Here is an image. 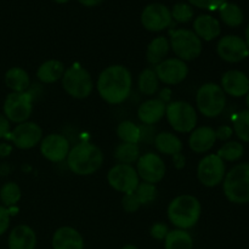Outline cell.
<instances>
[{
  "label": "cell",
  "mask_w": 249,
  "mask_h": 249,
  "mask_svg": "<svg viewBox=\"0 0 249 249\" xmlns=\"http://www.w3.org/2000/svg\"><path fill=\"white\" fill-rule=\"evenodd\" d=\"M134 192L138 196L141 206L152 203L157 197V187H156V185L148 184V182H140Z\"/></svg>",
  "instance_id": "d590c367"
},
{
  "label": "cell",
  "mask_w": 249,
  "mask_h": 249,
  "mask_svg": "<svg viewBox=\"0 0 249 249\" xmlns=\"http://www.w3.org/2000/svg\"><path fill=\"white\" fill-rule=\"evenodd\" d=\"M172 14L165 5L153 2L147 5L141 14V23L150 32H160L172 24Z\"/></svg>",
  "instance_id": "2e32d148"
},
{
  "label": "cell",
  "mask_w": 249,
  "mask_h": 249,
  "mask_svg": "<svg viewBox=\"0 0 249 249\" xmlns=\"http://www.w3.org/2000/svg\"><path fill=\"white\" fill-rule=\"evenodd\" d=\"M170 14H172V18L179 22V23H187L194 17V10H192V6L190 4L178 2L170 10Z\"/></svg>",
  "instance_id": "8d00e7d4"
},
{
  "label": "cell",
  "mask_w": 249,
  "mask_h": 249,
  "mask_svg": "<svg viewBox=\"0 0 249 249\" xmlns=\"http://www.w3.org/2000/svg\"><path fill=\"white\" fill-rule=\"evenodd\" d=\"M97 92L109 105H119L131 94L133 77L122 65H112L100 73L96 82Z\"/></svg>",
  "instance_id": "6da1fadb"
},
{
  "label": "cell",
  "mask_w": 249,
  "mask_h": 249,
  "mask_svg": "<svg viewBox=\"0 0 249 249\" xmlns=\"http://www.w3.org/2000/svg\"><path fill=\"white\" fill-rule=\"evenodd\" d=\"M223 190L226 198L232 203H249V163L235 165L225 174Z\"/></svg>",
  "instance_id": "277c9868"
},
{
  "label": "cell",
  "mask_w": 249,
  "mask_h": 249,
  "mask_svg": "<svg viewBox=\"0 0 249 249\" xmlns=\"http://www.w3.org/2000/svg\"><path fill=\"white\" fill-rule=\"evenodd\" d=\"M104 155L96 145L91 142H80L70 150L67 165L70 170L80 177L94 174L101 168Z\"/></svg>",
  "instance_id": "7a4b0ae2"
},
{
  "label": "cell",
  "mask_w": 249,
  "mask_h": 249,
  "mask_svg": "<svg viewBox=\"0 0 249 249\" xmlns=\"http://www.w3.org/2000/svg\"><path fill=\"white\" fill-rule=\"evenodd\" d=\"M70 150V141L61 134H49L40 141L41 155L50 162L58 163L65 160Z\"/></svg>",
  "instance_id": "e0dca14e"
},
{
  "label": "cell",
  "mask_w": 249,
  "mask_h": 249,
  "mask_svg": "<svg viewBox=\"0 0 249 249\" xmlns=\"http://www.w3.org/2000/svg\"><path fill=\"white\" fill-rule=\"evenodd\" d=\"M12 147L7 143H0V157H7L11 153Z\"/></svg>",
  "instance_id": "f6af8a7d"
},
{
  "label": "cell",
  "mask_w": 249,
  "mask_h": 249,
  "mask_svg": "<svg viewBox=\"0 0 249 249\" xmlns=\"http://www.w3.org/2000/svg\"><path fill=\"white\" fill-rule=\"evenodd\" d=\"M197 108L203 116L215 118L223 113L226 106V95L220 85L215 83H206L196 94Z\"/></svg>",
  "instance_id": "8992f818"
},
{
  "label": "cell",
  "mask_w": 249,
  "mask_h": 249,
  "mask_svg": "<svg viewBox=\"0 0 249 249\" xmlns=\"http://www.w3.org/2000/svg\"><path fill=\"white\" fill-rule=\"evenodd\" d=\"M194 32L201 40L211 41L220 36L221 27L215 17L211 15H199L194 21Z\"/></svg>",
  "instance_id": "603a6c76"
},
{
  "label": "cell",
  "mask_w": 249,
  "mask_h": 249,
  "mask_svg": "<svg viewBox=\"0 0 249 249\" xmlns=\"http://www.w3.org/2000/svg\"><path fill=\"white\" fill-rule=\"evenodd\" d=\"M170 50V44L165 36H157L153 39L147 46L146 51V58L147 62L152 66H157L158 63L165 60L168 53Z\"/></svg>",
  "instance_id": "4316f807"
},
{
  "label": "cell",
  "mask_w": 249,
  "mask_h": 249,
  "mask_svg": "<svg viewBox=\"0 0 249 249\" xmlns=\"http://www.w3.org/2000/svg\"><path fill=\"white\" fill-rule=\"evenodd\" d=\"M216 141V134L212 126H199L191 131L189 146L194 152L206 153L211 150Z\"/></svg>",
  "instance_id": "ffe728a7"
},
{
  "label": "cell",
  "mask_w": 249,
  "mask_h": 249,
  "mask_svg": "<svg viewBox=\"0 0 249 249\" xmlns=\"http://www.w3.org/2000/svg\"><path fill=\"white\" fill-rule=\"evenodd\" d=\"M225 2L226 0H189V4L191 5V6L209 10V11L219 10L221 5L225 4Z\"/></svg>",
  "instance_id": "f35d334b"
},
{
  "label": "cell",
  "mask_w": 249,
  "mask_h": 249,
  "mask_svg": "<svg viewBox=\"0 0 249 249\" xmlns=\"http://www.w3.org/2000/svg\"><path fill=\"white\" fill-rule=\"evenodd\" d=\"M62 87L70 96L74 99H87L94 89V82L85 68L71 66L62 75Z\"/></svg>",
  "instance_id": "52a82bcc"
},
{
  "label": "cell",
  "mask_w": 249,
  "mask_h": 249,
  "mask_svg": "<svg viewBox=\"0 0 249 249\" xmlns=\"http://www.w3.org/2000/svg\"><path fill=\"white\" fill-rule=\"evenodd\" d=\"M155 142V147L157 148L158 152L163 153V155L174 156L178 153H181L182 151V142L177 135L172 133H160L155 136L153 139Z\"/></svg>",
  "instance_id": "d4e9b609"
},
{
  "label": "cell",
  "mask_w": 249,
  "mask_h": 249,
  "mask_svg": "<svg viewBox=\"0 0 249 249\" xmlns=\"http://www.w3.org/2000/svg\"><path fill=\"white\" fill-rule=\"evenodd\" d=\"M168 219L178 229L187 230L198 223L202 207L198 199L192 195H180L168 206Z\"/></svg>",
  "instance_id": "3957f363"
},
{
  "label": "cell",
  "mask_w": 249,
  "mask_h": 249,
  "mask_svg": "<svg viewBox=\"0 0 249 249\" xmlns=\"http://www.w3.org/2000/svg\"><path fill=\"white\" fill-rule=\"evenodd\" d=\"M219 14H220V18L226 26L229 27H238L242 24L243 22V11L238 5L233 4V2H228L223 4L219 9Z\"/></svg>",
  "instance_id": "4dcf8cb0"
},
{
  "label": "cell",
  "mask_w": 249,
  "mask_h": 249,
  "mask_svg": "<svg viewBox=\"0 0 249 249\" xmlns=\"http://www.w3.org/2000/svg\"><path fill=\"white\" fill-rule=\"evenodd\" d=\"M9 249H36V235L28 225H18L9 235Z\"/></svg>",
  "instance_id": "7402d4cb"
},
{
  "label": "cell",
  "mask_w": 249,
  "mask_h": 249,
  "mask_svg": "<svg viewBox=\"0 0 249 249\" xmlns=\"http://www.w3.org/2000/svg\"><path fill=\"white\" fill-rule=\"evenodd\" d=\"M122 249H139V248L134 245H126V246H124Z\"/></svg>",
  "instance_id": "681fc988"
},
{
  "label": "cell",
  "mask_w": 249,
  "mask_h": 249,
  "mask_svg": "<svg viewBox=\"0 0 249 249\" xmlns=\"http://www.w3.org/2000/svg\"><path fill=\"white\" fill-rule=\"evenodd\" d=\"M170 48L177 58L182 61H194L202 53V40L190 29H172L169 32Z\"/></svg>",
  "instance_id": "5b68a950"
},
{
  "label": "cell",
  "mask_w": 249,
  "mask_h": 249,
  "mask_svg": "<svg viewBox=\"0 0 249 249\" xmlns=\"http://www.w3.org/2000/svg\"><path fill=\"white\" fill-rule=\"evenodd\" d=\"M122 206L126 213H135L141 207V203L135 192H130V194L124 195L123 199H122Z\"/></svg>",
  "instance_id": "74e56055"
},
{
  "label": "cell",
  "mask_w": 249,
  "mask_h": 249,
  "mask_svg": "<svg viewBox=\"0 0 249 249\" xmlns=\"http://www.w3.org/2000/svg\"><path fill=\"white\" fill-rule=\"evenodd\" d=\"M117 135L122 142L139 143L141 141V129L130 121H124L117 126Z\"/></svg>",
  "instance_id": "1f68e13d"
},
{
  "label": "cell",
  "mask_w": 249,
  "mask_h": 249,
  "mask_svg": "<svg viewBox=\"0 0 249 249\" xmlns=\"http://www.w3.org/2000/svg\"><path fill=\"white\" fill-rule=\"evenodd\" d=\"M165 102L160 99H150L142 102L138 108V117L145 125H153L165 116Z\"/></svg>",
  "instance_id": "44dd1931"
},
{
  "label": "cell",
  "mask_w": 249,
  "mask_h": 249,
  "mask_svg": "<svg viewBox=\"0 0 249 249\" xmlns=\"http://www.w3.org/2000/svg\"><path fill=\"white\" fill-rule=\"evenodd\" d=\"M10 225V211L4 206H0V236L4 235Z\"/></svg>",
  "instance_id": "60d3db41"
},
{
  "label": "cell",
  "mask_w": 249,
  "mask_h": 249,
  "mask_svg": "<svg viewBox=\"0 0 249 249\" xmlns=\"http://www.w3.org/2000/svg\"><path fill=\"white\" fill-rule=\"evenodd\" d=\"M245 148L243 145L238 141H229L225 145L219 148L216 155L224 160V162H236L243 156Z\"/></svg>",
  "instance_id": "d6a6232c"
},
{
  "label": "cell",
  "mask_w": 249,
  "mask_h": 249,
  "mask_svg": "<svg viewBox=\"0 0 249 249\" xmlns=\"http://www.w3.org/2000/svg\"><path fill=\"white\" fill-rule=\"evenodd\" d=\"M109 186L122 194H130L140 184V178L135 168L130 164H116L107 173Z\"/></svg>",
  "instance_id": "8fae6325"
},
{
  "label": "cell",
  "mask_w": 249,
  "mask_h": 249,
  "mask_svg": "<svg viewBox=\"0 0 249 249\" xmlns=\"http://www.w3.org/2000/svg\"><path fill=\"white\" fill-rule=\"evenodd\" d=\"M169 95H170V90L164 89L162 92H160V100H162L163 102H165L167 100H169Z\"/></svg>",
  "instance_id": "7dc6e473"
},
{
  "label": "cell",
  "mask_w": 249,
  "mask_h": 249,
  "mask_svg": "<svg viewBox=\"0 0 249 249\" xmlns=\"http://www.w3.org/2000/svg\"><path fill=\"white\" fill-rule=\"evenodd\" d=\"M246 96H247V97H246V102H247V106H248V109H249V91H248V94L246 95Z\"/></svg>",
  "instance_id": "816d5d0a"
},
{
  "label": "cell",
  "mask_w": 249,
  "mask_h": 249,
  "mask_svg": "<svg viewBox=\"0 0 249 249\" xmlns=\"http://www.w3.org/2000/svg\"><path fill=\"white\" fill-rule=\"evenodd\" d=\"M138 88L141 94L151 96L157 92L160 88V79L153 68H146L140 73L138 78Z\"/></svg>",
  "instance_id": "f546056e"
},
{
  "label": "cell",
  "mask_w": 249,
  "mask_h": 249,
  "mask_svg": "<svg viewBox=\"0 0 249 249\" xmlns=\"http://www.w3.org/2000/svg\"><path fill=\"white\" fill-rule=\"evenodd\" d=\"M10 133V122L4 114H0V139L6 138Z\"/></svg>",
  "instance_id": "7bdbcfd3"
},
{
  "label": "cell",
  "mask_w": 249,
  "mask_h": 249,
  "mask_svg": "<svg viewBox=\"0 0 249 249\" xmlns=\"http://www.w3.org/2000/svg\"><path fill=\"white\" fill-rule=\"evenodd\" d=\"M225 162L218 155H207L197 167V178L207 187H215L224 181Z\"/></svg>",
  "instance_id": "30bf717a"
},
{
  "label": "cell",
  "mask_w": 249,
  "mask_h": 249,
  "mask_svg": "<svg viewBox=\"0 0 249 249\" xmlns=\"http://www.w3.org/2000/svg\"><path fill=\"white\" fill-rule=\"evenodd\" d=\"M33 94L29 91L10 92L4 101V116L12 123H23L28 121L33 112Z\"/></svg>",
  "instance_id": "9c48e42d"
},
{
  "label": "cell",
  "mask_w": 249,
  "mask_h": 249,
  "mask_svg": "<svg viewBox=\"0 0 249 249\" xmlns=\"http://www.w3.org/2000/svg\"><path fill=\"white\" fill-rule=\"evenodd\" d=\"M173 157V163H174V167L177 169H182L185 168V164H186V158H185L184 155L181 153H178V155L172 156Z\"/></svg>",
  "instance_id": "ee69618b"
},
{
  "label": "cell",
  "mask_w": 249,
  "mask_h": 249,
  "mask_svg": "<svg viewBox=\"0 0 249 249\" xmlns=\"http://www.w3.org/2000/svg\"><path fill=\"white\" fill-rule=\"evenodd\" d=\"M53 1L58 2V4H66V2H68L70 0H53Z\"/></svg>",
  "instance_id": "f907efd6"
},
{
  "label": "cell",
  "mask_w": 249,
  "mask_h": 249,
  "mask_svg": "<svg viewBox=\"0 0 249 249\" xmlns=\"http://www.w3.org/2000/svg\"><path fill=\"white\" fill-rule=\"evenodd\" d=\"M136 172L143 182L148 184H158L162 181L165 175V164L160 155L153 152H147L140 156L136 164Z\"/></svg>",
  "instance_id": "4fadbf2b"
},
{
  "label": "cell",
  "mask_w": 249,
  "mask_h": 249,
  "mask_svg": "<svg viewBox=\"0 0 249 249\" xmlns=\"http://www.w3.org/2000/svg\"><path fill=\"white\" fill-rule=\"evenodd\" d=\"M233 131L238 139L249 142V109L240 112L233 121Z\"/></svg>",
  "instance_id": "e575fe53"
},
{
  "label": "cell",
  "mask_w": 249,
  "mask_h": 249,
  "mask_svg": "<svg viewBox=\"0 0 249 249\" xmlns=\"http://www.w3.org/2000/svg\"><path fill=\"white\" fill-rule=\"evenodd\" d=\"M221 89L232 97L246 96L249 91L248 77L241 71H228L221 77Z\"/></svg>",
  "instance_id": "ac0fdd59"
},
{
  "label": "cell",
  "mask_w": 249,
  "mask_h": 249,
  "mask_svg": "<svg viewBox=\"0 0 249 249\" xmlns=\"http://www.w3.org/2000/svg\"><path fill=\"white\" fill-rule=\"evenodd\" d=\"M150 233H151V236L155 238V240L163 241V240H165L167 235L169 233V229H168V226L165 225V224L156 223V224H153L152 228H151Z\"/></svg>",
  "instance_id": "ab89813d"
},
{
  "label": "cell",
  "mask_w": 249,
  "mask_h": 249,
  "mask_svg": "<svg viewBox=\"0 0 249 249\" xmlns=\"http://www.w3.org/2000/svg\"><path fill=\"white\" fill-rule=\"evenodd\" d=\"M216 53L221 60L229 63H237L249 56V48L245 39L237 36H225L218 41Z\"/></svg>",
  "instance_id": "9a60e30c"
},
{
  "label": "cell",
  "mask_w": 249,
  "mask_h": 249,
  "mask_svg": "<svg viewBox=\"0 0 249 249\" xmlns=\"http://www.w3.org/2000/svg\"><path fill=\"white\" fill-rule=\"evenodd\" d=\"M114 158L118 164H133L140 158V148L138 143L122 142L114 150Z\"/></svg>",
  "instance_id": "f1b7e54d"
},
{
  "label": "cell",
  "mask_w": 249,
  "mask_h": 249,
  "mask_svg": "<svg viewBox=\"0 0 249 249\" xmlns=\"http://www.w3.org/2000/svg\"><path fill=\"white\" fill-rule=\"evenodd\" d=\"M216 134V140H221V141H226L232 136L233 134V129L229 125H221L220 128H218V130H215Z\"/></svg>",
  "instance_id": "b9f144b4"
},
{
  "label": "cell",
  "mask_w": 249,
  "mask_h": 249,
  "mask_svg": "<svg viewBox=\"0 0 249 249\" xmlns=\"http://www.w3.org/2000/svg\"><path fill=\"white\" fill-rule=\"evenodd\" d=\"M6 138H9L19 150H29L40 142L43 139V130L36 123L27 121L17 124L7 134Z\"/></svg>",
  "instance_id": "7c38bea8"
},
{
  "label": "cell",
  "mask_w": 249,
  "mask_h": 249,
  "mask_svg": "<svg viewBox=\"0 0 249 249\" xmlns=\"http://www.w3.org/2000/svg\"><path fill=\"white\" fill-rule=\"evenodd\" d=\"M53 249H84V240L79 231L71 226L57 229L53 236Z\"/></svg>",
  "instance_id": "d6986e66"
},
{
  "label": "cell",
  "mask_w": 249,
  "mask_h": 249,
  "mask_svg": "<svg viewBox=\"0 0 249 249\" xmlns=\"http://www.w3.org/2000/svg\"><path fill=\"white\" fill-rule=\"evenodd\" d=\"M66 68L61 61L48 60L39 66L36 71V77L44 84H53L57 80L62 79Z\"/></svg>",
  "instance_id": "cb8c5ba5"
},
{
  "label": "cell",
  "mask_w": 249,
  "mask_h": 249,
  "mask_svg": "<svg viewBox=\"0 0 249 249\" xmlns=\"http://www.w3.org/2000/svg\"><path fill=\"white\" fill-rule=\"evenodd\" d=\"M78 1L87 7H94V6H97V5L101 4L104 0H78Z\"/></svg>",
  "instance_id": "bcb514c9"
},
{
  "label": "cell",
  "mask_w": 249,
  "mask_h": 249,
  "mask_svg": "<svg viewBox=\"0 0 249 249\" xmlns=\"http://www.w3.org/2000/svg\"><path fill=\"white\" fill-rule=\"evenodd\" d=\"M21 199V189L16 182H6L0 189V201L2 206L9 208Z\"/></svg>",
  "instance_id": "836d02e7"
},
{
  "label": "cell",
  "mask_w": 249,
  "mask_h": 249,
  "mask_svg": "<svg viewBox=\"0 0 249 249\" xmlns=\"http://www.w3.org/2000/svg\"><path fill=\"white\" fill-rule=\"evenodd\" d=\"M165 117L178 133H191L197 125V112L186 101H173L165 107Z\"/></svg>",
  "instance_id": "ba28073f"
},
{
  "label": "cell",
  "mask_w": 249,
  "mask_h": 249,
  "mask_svg": "<svg viewBox=\"0 0 249 249\" xmlns=\"http://www.w3.org/2000/svg\"><path fill=\"white\" fill-rule=\"evenodd\" d=\"M165 249H194L192 236L186 230L175 229L169 231L164 240Z\"/></svg>",
  "instance_id": "83f0119b"
},
{
  "label": "cell",
  "mask_w": 249,
  "mask_h": 249,
  "mask_svg": "<svg viewBox=\"0 0 249 249\" xmlns=\"http://www.w3.org/2000/svg\"><path fill=\"white\" fill-rule=\"evenodd\" d=\"M245 34H246V39H245V41H246V44H247V46L249 48V24L247 26V28H246Z\"/></svg>",
  "instance_id": "c3c4849f"
},
{
  "label": "cell",
  "mask_w": 249,
  "mask_h": 249,
  "mask_svg": "<svg viewBox=\"0 0 249 249\" xmlns=\"http://www.w3.org/2000/svg\"><path fill=\"white\" fill-rule=\"evenodd\" d=\"M160 82L167 85H177L184 82L189 74V67L186 62L180 58H165L155 67Z\"/></svg>",
  "instance_id": "5bb4252c"
},
{
  "label": "cell",
  "mask_w": 249,
  "mask_h": 249,
  "mask_svg": "<svg viewBox=\"0 0 249 249\" xmlns=\"http://www.w3.org/2000/svg\"><path fill=\"white\" fill-rule=\"evenodd\" d=\"M5 84L12 92H23L29 89L31 80L27 71L21 67H11L5 73Z\"/></svg>",
  "instance_id": "484cf974"
}]
</instances>
